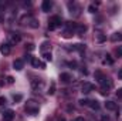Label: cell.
Wrapping results in <instances>:
<instances>
[{
  "instance_id": "23",
  "label": "cell",
  "mask_w": 122,
  "mask_h": 121,
  "mask_svg": "<svg viewBox=\"0 0 122 121\" xmlns=\"http://www.w3.org/2000/svg\"><path fill=\"white\" fill-rule=\"evenodd\" d=\"M43 57H44V60H46V61H51V60H53L51 51H50V53H43Z\"/></svg>"
},
{
  "instance_id": "24",
  "label": "cell",
  "mask_w": 122,
  "mask_h": 121,
  "mask_svg": "<svg viewBox=\"0 0 122 121\" xmlns=\"http://www.w3.org/2000/svg\"><path fill=\"white\" fill-rule=\"evenodd\" d=\"M50 95H53L54 93H56V84L54 83H51V86H50V88H48V91H47Z\"/></svg>"
},
{
  "instance_id": "21",
  "label": "cell",
  "mask_w": 122,
  "mask_h": 121,
  "mask_svg": "<svg viewBox=\"0 0 122 121\" xmlns=\"http://www.w3.org/2000/svg\"><path fill=\"white\" fill-rule=\"evenodd\" d=\"M88 107H90V108H92V110H99V103H98L97 100H90Z\"/></svg>"
},
{
  "instance_id": "9",
  "label": "cell",
  "mask_w": 122,
  "mask_h": 121,
  "mask_svg": "<svg viewBox=\"0 0 122 121\" xmlns=\"http://www.w3.org/2000/svg\"><path fill=\"white\" fill-rule=\"evenodd\" d=\"M51 7H53V1H50V0H44V1L41 3V10H43L44 13H48V11L51 10Z\"/></svg>"
},
{
  "instance_id": "17",
  "label": "cell",
  "mask_w": 122,
  "mask_h": 121,
  "mask_svg": "<svg viewBox=\"0 0 122 121\" xmlns=\"http://www.w3.org/2000/svg\"><path fill=\"white\" fill-rule=\"evenodd\" d=\"M85 31H87V26H84V24H77V23H75V33H77V34L81 36V34H84Z\"/></svg>"
},
{
  "instance_id": "2",
  "label": "cell",
  "mask_w": 122,
  "mask_h": 121,
  "mask_svg": "<svg viewBox=\"0 0 122 121\" xmlns=\"http://www.w3.org/2000/svg\"><path fill=\"white\" fill-rule=\"evenodd\" d=\"M24 110H26V113H27L29 116H36V114H38V111H40L38 103L34 101V100H27V103H26V105H24Z\"/></svg>"
},
{
  "instance_id": "36",
  "label": "cell",
  "mask_w": 122,
  "mask_h": 121,
  "mask_svg": "<svg viewBox=\"0 0 122 121\" xmlns=\"http://www.w3.org/2000/svg\"><path fill=\"white\" fill-rule=\"evenodd\" d=\"M58 121H65V120H64V118H60V120H58Z\"/></svg>"
},
{
  "instance_id": "4",
  "label": "cell",
  "mask_w": 122,
  "mask_h": 121,
  "mask_svg": "<svg viewBox=\"0 0 122 121\" xmlns=\"http://www.w3.org/2000/svg\"><path fill=\"white\" fill-rule=\"evenodd\" d=\"M61 17L60 16H53V17H50V20H48V30H57L58 27L61 26Z\"/></svg>"
},
{
  "instance_id": "26",
  "label": "cell",
  "mask_w": 122,
  "mask_h": 121,
  "mask_svg": "<svg viewBox=\"0 0 122 121\" xmlns=\"http://www.w3.org/2000/svg\"><path fill=\"white\" fill-rule=\"evenodd\" d=\"M78 103H80L81 105H85V107H88V104H90V100H88V98H85V100H80Z\"/></svg>"
},
{
  "instance_id": "13",
  "label": "cell",
  "mask_w": 122,
  "mask_h": 121,
  "mask_svg": "<svg viewBox=\"0 0 122 121\" xmlns=\"http://www.w3.org/2000/svg\"><path fill=\"white\" fill-rule=\"evenodd\" d=\"M94 38H95V41H97V43H104V41L107 40V36H105L104 33H101V31H95Z\"/></svg>"
},
{
  "instance_id": "29",
  "label": "cell",
  "mask_w": 122,
  "mask_h": 121,
  "mask_svg": "<svg viewBox=\"0 0 122 121\" xmlns=\"http://www.w3.org/2000/svg\"><path fill=\"white\" fill-rule=\"evenodd\" d=\"M6 80H7V84H13V83H14V78H13L11 76H9Z\"/></svg>"
},
{
  "instance_id": "18",
  "label": "cell",
  "mask_w": 122,
  "mask_h": 121,
  "mask_svg": "<svg viewBox=\"0 0 122 121\" xmlns=\"http://www.w3.org/2000/svg\"><path fill=\"white\" fill-rule=\"evenodd\" d=\"M41 53H50V50H51V44L48 43V41H44L43 44H41Z\"/></svg>"
},
{
  "instance_id": "25",
  "label": "cell",
  "mask_w": 122,
  "mask_h": 121,
  "mask_svg": "<svg viewBox=\"0 0 122 121\" xmlns=\"http://www.w3.org/2000/svg\"><path fill=\"white\" fill-rule=\"evenodd\" d=\"M21 98H23V95H21V94H13V100H14L16 103H17V101H20Z\"/></svg>"
},
{
  "instance_id": "14",
  "label": "cell",
  "mask_w": 122,
  "mask_h": 121,
  "mask_svg": "<svg viewBox=\"0 0 122 121\" xmlns=\"http://www.w3.org/2000/svg\"><path fill=\"white\" fill-rule=\"evenodd\" d=\"M20 41V36L17 33H11L9 37V44H17Z\"/></svg>"
},
{
  "instance_id": "11",
  "label": "cell",
  "mask_w": 122,
  "mask_h": 121,
  "mask_svg": "<svg viewBox=\"0 0 122 121\" xmlns=\"http://www.w3.org/2000/svg\"><path fill=\"white\" fill-rule=\"evenodd\" d=\"M60 80L62 81V83H71L72 81V76L70 74V73H61L60 74Z\"/></svg>"
},
{
  "instance_id": "22",
  "label": "cell",
  "mask_w": 122,
  "mask_h": 121,
  "mask_svg": "<svg viewBox=\"0 0 122 121\" xmlns=\"http://www.w3.org/2000/svg\"><path fill=\"white\" fill-rule=\"evenodd\" d=\"M102 63H104V64H108V66H112V64H114V59H112L109 54H107L105 59L102 60Z\"/></svg>"
},
{
  "instance_id": "20",
  "label": "cell",
  "mask_w": 122,
  "mask_h": 121,
  "mask_svg": "<svg viewBox=\"0 0 122 121\" xmlns=\"http://www.w3.org/2000/svg\"><path fill=\"white\" fill-rule=\"evenodd\" d=\"M70 50H74V51H82V50H85V44H74L72 47H70Z\"/></svg>"
},
{
  "instance_id": "32",
  "label": "cell",
  "mask_w": 122,
  "mask_h": 121,
  "mask_svg": "<svg viewBox=\"0 0 122 121\" xmlns=\"http://www.w3.org/2000/svg\"><path fill=\"white\" fill-rule=\"evenodd\" d=\"M117 95H118L119 98H122V88H119V90L117 91Z\"/></svg>"
},
{
  "instance_id": "3",
  "label": "cell",
  "mask_w": 122,
  "mask_h": 121,
  "mask_svg": "<svg viewBox=\"0 0 122 121\" xmlns=\"http://www.w3.org/2000/svg\"><path fill=\"white\" fill-rule=\"evenodd\" d=\"M20 24H21V26H30L33 29H37V27H38V22H37L34 17L27 16V14L20 19Z\"/></svg>"
},
{
  "instance_id": "10",
  "label": "cell",
  "mask_w": 122,
  "mask_h": 121,
  "mask_svg": "<svg viewBox=\"0 0 122 121\" xmlns=\"http://www.w3.org/2000/svg\"><path fill=\"white\" fill-rule=\"evenodd\" d=\"M0 53L3 56H9L10 54V44L9 43H1L0 44Z\"/></svg>"
},
{
  "instance_id": "5",
  "label": "cell",
  "mask_w": 122,
  "mask_h": 121,
  "mask_svg": "<svg viewBox=\"0 0 122 121\" xmlns=\"http://www.w3.org/2000/svg\"><path fill=\"white\" fill-rule=\"evenodd\" d=\"M30 61H31V66H33L34 68H46V64L40 60L38 57H31Z\"/></svg>"
},
{
  "instance_id": "31",
  "label": "cell",
  "mask_w": 122,
  "mask_h": 121,
  "mask_svg": "<svg viewBox=\"0 0 122 121\" xmlns=\"http://www.w3.org/2000/svg\"><path fill=\"white\" fill-rule=\"evenodd\" d=\"M3 104H6V98L4 97H0V105H3Z\"/></svg>"
},
{
  "instance_id": "15",
  "label": "cell",
  "mask_w": 122,
  "mask_h": 121,
  "mask_svg": "<svg viewBox=\"0 0 122 121\" xmlns=\"http://www.w3.org/2000/svg\"><path fill=\"white\" fill-rule=\"evenodd\" d=\"M13 67H14V70L20 71V70H23V67H24V61L20 60V59H17V60L13 61Z\"/></svg>"
},
{
  "instance_id": "1",
  "label": "cell",
  "mask_w": 122,
  "mask_h": 121,
  "mask_svg": "<svg viewBox=\"0 0 122 121\" xmlns=\"http://www.w3.org/2000/svg\"><path fill=\"white\" fill-rule=\"evenodd\" d=\"M94 76H95V80H97L102 87H105V88H111V87H112V83L109 81V78H108V77L101 71V70H97Z\"/></svg>"
},
{
  "instance_id": "35",
  "label": "cell",
  "mask_w": 122,
  "mask_h": 121,
  "mask_svg": "<svg viewBox=\"0 0 122 121\" xmlns=\"http://www.w3.org/2000/svg\"><path fill=\"white\" fill-rule=\"evenodd\" d=\"M72 121H84V118L82 117H77V118H74Z\"/></svg>"
},
{
  "instance_id": "34",
  "label": "cell",
  "mask_w": 122,
  "mask_h": 121,
  "mask_svg": "<svg viewBox=\"0 0 122 121\" xmlns=\"http://www.w3.org/2000/svg\"><path fill=\"white\" fill-rule=\"evenodd\" d=\"M118 78H119V80H122V68L118 71Z\"/></svg>"
},
{
  "instance_id": "7",
  "label": "cell",
  "mask_w": 122,
  "mask_h": 121,
  "mask_svg": "<svg viewBox=\"0 0 122 121\" xmlns=\"http://www.w3.org/2000/svg\"><path fill=\"white\" fill-rule=\"evenodd\" d=\"M94 84L92 83H90V81H85L82 86H81V91L84 93V94H88V93H91V91H94Z\"/></svg>"
},
{
  "instance_id": "28",
  "label": "cell",
  "mask_w": 122,
  "mask_h": 121,
  "mask_svg": "<svg viewBox=\"0 0 122 121\" xmlns=\"http://www.w3.org/2000/svg\"><path fill=\"white\" fill-rule=\"evenodd\" d=\"M26 50H29V51L34 50V44H33V43H29V44H26Z\"/></svg>"
},
{
  "instance_id": "19",
  "label": "cell",
  "mask_w": 122,
  "mask_h": 121,
  "mask_svg": "<svg viewBox=\"0 0 122 121\" xmlns=\"http://www.w3.org/2000/svg\"><path fill=\"white\" fill-rule=\"evenodd\" d=\"M111 41L117 43V41H122V33H114L111 36Z\"/></svg>"
},
{
  "instance_id": "16",
  "label": "cell",
  "mask_w": 122,
  "mask_h": 121,
  "mask_svg": "<svg viewBox=\"0 0 122 121\" xmlns=\"http://www.w3.org/2000/svg\"><path fill=\"white\" fill-rule=\"evenodd\" d=\"M104 105H105V108L109 110V111H115V110H117V103H114V101H111V100L105 101Z\"/></svg>"
},
{
  "instance_id": "12",
  "label": "cell",
  "mask_w": 122,
  "mask_h": 121,
  "mask_svg": "<svg viewBox=\"0 0 122 121\" xmlns=\"http://www.w3.org/2000/svg\"><path fill=\"white\" fill-rule=\"evenodd\" d=\"M3 118L6 121H11L14 118V111L13 110H4L3 111Z\"/></svg>"
},
{
  "instance_id": "30",
  "label": "cell",
  "mask_w": 122,
  "mask_h": 121,
  "mask_svg": "<svg viewBox=\"0 0 122 121\" xmlns=\"http://www.w3.org/2000/svg\"><path fill=\"white\" fill-rule=\"evenodd\" d=\"M117 54H118V57H122V46H119V47H118Z\"/></svg>"
},
{
  "instance_id": "27",
  "label": "cell",
  "mask_w": 122,
  "mask_h": 121,
  "mask_svg": "<svg viewBox=\"0 0 122 121\" xmlns=\"http://www.w3.org/2000/svg\"><path fill=\"white\" fill-rule=\"evenodd\" d=\"M88 10H90V13H95V11H97V6H95V4H91V6L88 7Z\"/></svg>"
},
{
  "instance_id": "33",
  "label": "cell",
  "mask_w": 122,
  "mask_h": 121,
  "mask_svg": "<svg viewBox=\"0 0 122 121\" xmlns=\"http://www.w3.org/2000/svg\"><path fill=\"white\" fill-rule=\"evenodd\" d=\"M101 121H111V120H109V117H108V116H104V117L101 118Z\"/></svg>"
},
{
  "instance_id": "8",
  "label": "cell",
  "mask_w": 122,
  "mask_h": 121,
  "mask_svg": "<svg viewBox=\"0 0 122 121\" xmlns=\"http://www.w3.org/2000/svg\"><path fill=\"white\" fill-rule=\"evenodd\" d=\"M68 9H70V13L71 16H78L80 14V7L77 6V3H68Z\"/></svg>"
},
{
  "instance_id": "6",
  "label": "cell",
  "mask_w": 122,
  "mask_h": 121,
  "mask_svg": "<svg viewBox=\"0 0 122 121\" xmlns=\"http://www.w3.org/2000/svg\"><path fill=\"white\" fill-rule=\"evenodd\" d=\"M31 87H33V90H41L44 87V81L40 78H34V80H31Z\"/></svg>"
}]
</instances>
